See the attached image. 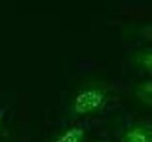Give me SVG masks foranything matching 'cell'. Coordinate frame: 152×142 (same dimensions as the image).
I'll list each match as a JSON object with an SVG mask.
<instances>
[{"mask_svg": "<svg viewBox=\"0 0 152 142\" xmlns=\"http://www.w3.org/2000/svg\"><path fill=\"white\" fill-rule=\"evenodd\" d=\"M2 119H4V117H2V114L0 113V129H1V127H2Z\"/></svg>", "mask_w": 152, "mask_h": 142, "instance_id": "cell-6", "label": "cell"}, {"mask_svg": "<svg viewBox=\"0 0 152 142\" xmlns=\"http://www.w3.org/2000/svg\"><path fill=\"white\" fill-rule=\"evenodd\" d=\"M108 101L105 89L90 85L80 90L72 100V112L75 115H88L102 109Z\"/></svg>", "mask_w": 152, "mask_h": 142, "instance_id": "cell-1", "label": "cell"}, {"mask_svg": "<svg viewBox=\"0 0 152 142\" xmlns=\"http://www.w3.org/2000/svg\"><path fill=\"white\" fill-rule=\"evenodd\" d=\"M99 142H109V141H99Z\"/></svg>", "mask_w": 152, "mask_h": 142, "instance_id": "cell-8", "label": "cell"}, {"mask_svg": "<svg viewBox=\"0 0 152 142\" xmlns=\"http://www.w3.org/2000/svg\"><path fill=\"white\" fill-rule=\"evenodd\" d=\"M122 142H152V125L136 122L129 126L123 132Z\"/></svg>", "mask_w": 152, "mask_h": 142, "instance_id": "cell-2", "label": "cell"}, {"mask_svg": "<svg viewBox=\"0 0 152 142\" xmlns=\"http://www.w3.org/2000/svg\"><path fill=\"white\" fill-rule=\"evenodd\" d=\"M134 94L142 103L152 106V79L136 84Z\"/></svg>", "mask_w": 152, "mask_h": 142, "instance_id": "cell-5", "label": "cell"}, {"mask_svg": "<svg viewBox=\"0 0 152 142\" xmlns=\"http://www.w3.org/2000/svg\"><path fill=\"white\" fill-rule=\"evenodd\" d=\"M150 38H151V40H152V33H151V35H150Z\"/></svg>", "mask_w": 152, "mask_h": 142, "instance_id": "cell-7", "label": "cell"}, {"mask_svg": "<svg viewBox=\"0 0 152 142\" xmlns=\"http://www.w3.org/2000/svg\"><path fill=\"white\" fill-rule=\"evenodd\" d=\"M86 136V129L82 126L75 125L61 132L53 142H84Z\"/></svg>", "mask_w": 152, "mask_h": 142, "instance_id": "cell-3", "label": "cell"}, {"mask_svg": "<svg viewBox=\"0 0 152 142\" xmlns=\"http://www.w3.org/2000/svg\"><path fill=\"white\" fill-rule=\"evenodd\" d=\"M131 59L138 69L152 73V49L144 48L136 50L131 55Z\"/></svg>", "mask_w": 152, "mask_h": 142, "instance_id": "cell-4", "label": "cell"}]
</instances>
